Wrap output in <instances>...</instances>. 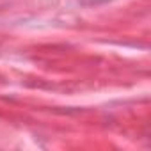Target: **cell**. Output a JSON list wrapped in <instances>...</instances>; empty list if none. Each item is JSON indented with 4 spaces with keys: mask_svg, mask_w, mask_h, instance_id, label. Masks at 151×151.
<instances>
[{
    "mask_svg": "<svg viewBox=\"0 0 151 151\" xmlns=\"http://www.w3.org/2000/svg\"><path fill=\"white\" fill-rule=\"evenodd\" d=\"M84 6H100V4H105V2H110V0H80Z\"/></svg>",
    "mask_w": 151,
    "mask_h": 151,
    "instance_id": "1",
    "label": "cell"
}]
</instances>
